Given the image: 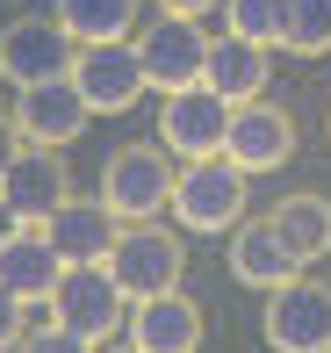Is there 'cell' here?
Returning <instances> with one entry per match:
<instances>
[{"instance_id": "obj_22", "label": "cell", "mask_w": 331, "mask_h": 353, "mask_svg": "<svg viewBox=\"0 0 331 353\" xmlns=\"http://www.w3.org/2000/svg\"><path fill=\"white\" fill-rule=\"evenodd\" d=\"M14 353H101V346L80 339V332H65V325H43V332H22Z\"/></svg>"}, {"instance_id": "obj_17", "label": "cell", "mask_w": 331, "mask_h": 353, "mask_svg": "<svg viewBox=\"0 0 331 353\" xmlns=\"http://www.w3.org/2000/svg\"><path fill=\"white\" fill-rule=\"evenodd\" d=\"M202 79H209L231 108L259 101V87H266V43H245V37H231V29L209 37V65H202Z\"/></svg>"}, {"instance_id": "obj_28", "label": "cell", "mask_w": 331, "mask_h": 353, "mask_svg": "<svg viewBox=\"0 0 331 353\" xmlns=\"http://www.w3.org/2000/svg\"><path fill=\"white\" fill-rule=\"evenodd\" d=\"M324 353H331V346H324Z\"/></svg>"}, {"instance_id": "obj_5", "label": "cell", "mask_w": 331, "mask_h": 353, "mask_svg": "<svg viewBox=\"0 0 331 353\" xmlns=\"http://www.w3.org/2000/svg\"><path fill=\"white\" fill-rule=\"evenodd\" d=\"M266 346L274 353H324L331 346V288L310 274H288L266 288Z\"/></svg>"}, {"instance_id": "obj_26", "label": "cell", "mask_w": 331, "mask_h": 353, "mask_svg": "<svg viewBox=\"0 0 331 353\" xmlns=\"http://www.w3.org/2000/svg\"><path fill=\"white\" fill-rule=\"evenodd\" d=\"M14 231H22V216H14V202H8V195H0V245H8V238H14Z\"/></svg>"}, {"instance_id": "obj_3", "label": "cell", "mask_w": 331, "mask_h": 353, "mask_svg": "<svg viewBox=\"0 0 331 353\" xmlns=\"http://www.w3.org/2000/svg\"><path fill=\"white\" fill-rule=\"evenodd\" d=\"M180 267H187L180 238L159 231V223H130V231H116V245H108V274H116V288L130 303L180 288Z\"/></svg>"}, {"instance_id": "obj_15", "label": "cell", "mask_w": 331, "mask_h": 353, "mask_svg": "<svg viewBox=\"0 0 331 353\" xmlns=\"http://www.w3.org/2000/svg\"><path fill=\"white\" fill-rule=\"evenodd\" d=\"M58 252H51V238L36 231V223H22V231L0 245V288L8 296H22V303H51V288H58Z\"/></svg>"}, {"instance_id": "obj_7", "label": "cell", "mask_w": 331, "mask_h": 353, "mask_svg": "<svg viewBox=\"0 0 331 353\" xmlns=\"http://www.w3.org/2000/svg\"><path fill=\"white\" fill-rule=\"evenodd\" d=\"M72 51H80V43L65 37L58 14H14V22L0 29V79H14V87L58 79V72H72Z\"/></svg>"}, {"instance_id": "obj_13", "label": "cell", "mask_w": 331, "mask_h": 353, "mask_svg": "<svg viewBox=\"0 0 331 353\" xmlns=\"http://www.w3.org/2000/svg\"><path fill=\"white\" fill-rule=\"evenodd\" d=\"M36 231L51 238V252L72 267V260H108V245H116L122 223H116V210H108V202H72V195H65L51 216L36 223Z\"/></svg>"}, {"instance_id": "obj_14", "label": "cell", "mask_w": 331, "mask_h": 353, "mask_svg": "<svg viewBox=\"0 0 331 353\" xmlns=\"http://www.w3.org/2000/svg\"><path fill=\"white\" fill-rule=\"evenodd\" d=\"M130 346H137V353H195V346H202V310L180 296V288L145 296V303L130 310Z\"/></svg>"}, {"instance_id": "obj_6", "label": "cell", "mask_w": 331, "mask_h": 353, "mask_svg": "<svg viewBox=\"0 0 331 353\" xmlns=\"http://www.w3.org/2000/svg\"><path fill=\"white\" fill-rule=\"evenodd\" d=\"M224 123H231V101L195 79V87H173L166 108H159V144L173 159H216L224 152Z\"/></svg>"}, {"instance_id": "obj_2", "label": "cell", "mask_w": 331, "mask_h": 353, "mask_svg": "<svg viewBox=\"0 0 331 353\" xmlns=\"http://www.w3.org/2000/svg\"><path fill=\"white\" fill-rule=\"evenodd\" d=\"M245 181L252 173H238L224 152L216 159H187L180 173H173V202L166 210L187 223V231H238L245 223Z\"/></svg>"}, {"instance_id": "obj_19", "label": "cell", "mask_w": 331, "mask_h": 353, "mask_svg": "<svg viewBox=\"0 0 331 353\" xmlns=\"http://www.w3.org/2000/svg\"><path fill=\"white\" fill-rule=\"evenodd\" d=\"M58 22L72 43H116L137 29V0H58Z\"/></svg>"}, {"instance_id": "obj_11", "label": "cell", "mask_w": 331, "mask_h": 353, "mask_svg": "<svg viewBox=\"0 0 331 353\" xmlns=\"http://www.w3.org/2000/svg\"><path fill=\"white\" fill-rule=\"evenodd\" d=\"M87 94L72 87V72L58 79H36V87H22V101H14V130H22L29 144H72L87 130Z\"/></svg>"}, {"instance_id": "obj_8", "label": "cell", "mask_w": 331, "mask_h": 353, "mask_svg": "<svg viewBox=\"0 0 331 353\" xmlns=\"http://www.w3.org/2000/svg\"><path fill=\"white\" fill-rule=\"evenodd\" d=\"M137 65H145V87H195L202 65H209V37H202L195 14H159V22L137 37Z\"/></svg>"}, {"instance_id": "obj_25", "label": "cell", "mask_w": 331, "mask_h": 353, "mask_svg": "<svg viewBox=\"0 0 331 353\" xmlns=\"http://www.w3.org/2000/svg\"><path fill=\"white\" fill-rule=\"evenodd\" d=\"M216 0H159V14H209Z\"/></svg>"}, {"instance_id": "obj_27", "label": "cell", "mask_w": 331, "mask_h": 353, "mask_svg": "<svg viewBox=\"0 0 331 353\" xmlns=\"http://www.w3.org/2000/svg\"><path fill=\"white\" fill-rule=\"evenodd\" d=\"M108 353H137V346H108Z\"/></svg>"}, {"instance_id": "obj_24", "label": "cell", "mask_w": 331, "mask_h": 353, "mask_svg": "<svg viewBox=\"0 0 331 353\" xmlns=\"http://www.w3.org/2000/svg\"><path fill=\"white\" fill-rule=\"evenodd\" d=\"M22 144H29V137H22V130H14V116H0V173H8V166H14V152H22Z\"/></svg>"}, {"instance_id": "obj_10", "label": "cell", "mask_w": 331, "mask_h": 353, "mask_svg": "<svg viewBox=\"0 0 331 353\" xmlns=\"http://www.w3.org/2000/svg\"><path fill=\"white\" fill-rule=\"evenodd\" d=\"M224 159L238 173H274V166H288L295 159V123H288V108H274V101H238L231 108V123H224Z\"/></svg>"}, {"instance_id": "obj_18", "label": "cell", "mask_w": 331, "mask_h": 353, "mask_svg": "<svg viewBox=\"0 0 331 353\" xmlns=\"http://www.w3.org/2000/svg\"><path fill=\"white\" fill-rule=\"evenodd\" d=\"M266 223L281 231V245H288L303 267L331 252V202H324V195H288V202H281V210L266 216Z\"/></svg>"}, {"instance_id": "obj_1", "label": "cell", "mask_w": 331, "mask_h": 353, "mask_svg": "<svg viewBox=\"0 0 331 353\" xmlns=\"http://www.w3.org/2000/svg\"><path fill=\"white\" fill-rule=\"evenodd\" d=\"M122 303H130V296L116 288L108 260H72V267H58L51 325H65V332H80V339L108 346V339H116V325H130V310H122Z\"/></svg>"}, {"instance_id": "obj_9", "label": "cell", "mask_w": 331, "mask_h": 353, "mask_svg": "<svg viewBox=\"0 0 331 353\" xmlns=\"http://www.w3.org/2000/svg\"><path fill=\"white\" fill-rule=\"evenodd\" d=\"M72 87L87 94L94 116H122V108L145 94L137 43H130V37H116V43H80V51H72Z\"/></svg>"}, {"instance_id": "obj_4", "label": "cell", "mask_w": 331, "mask_h": 353, "mask_svg": "<svg viewBox=\"0 0 331 353\" xmlns=\"http://www.w3.org/2000/svg\"><path fill=\"white\" fill-rule=\"evenodd\" d=\"M101 202L116 210V223H151L173 202V166L159 144H130L101 166Z\"/></svg>"}, {"instance_id": "obj_16", "label": "cell", "mask_w": 331, "mask_h": 353, "mask_svg": "<svg viewBox=\"0 0 331 353\" xmlns=\"http://www.w3.org/2000/svg\"><path fill=\"white\" fill-rule=\"evenodd\" d=\"M231 274L245 288H281L288 274H303V260L281 245L274 223H238V231H231Z\"/></svg>"}, {"instance_id": "obj_12", "label": "cell", "mask_w": 331, "mask_h": 353, "mask_svg": "<svg viewBox=\"0 0 331 353\" xmlns=\"http://www.w3.org/2000/svg\"><path fill=\"white\" fill-rule=\"evenodd\" d=\"M65 159H58V144H22V152H14V166L0 173V195L14 202V216L22 223H43L58 210V202H65Z\"/></svg>"}, {"instance_id": "obj_21", "label": "cell", "mask_w": 331, "mask_h": 353, "mask_svg": "<svg viewBox=\"0 0 331 353\" xmlns=\"http://www.w3.org/2000/svg\"><path fill=\"white\" fill-rule=\"evenodd\" d=\"M281 14H288V0H224V29L245 43H266V51L281 43Z\"/></svg>"}, {"instance_id": "obj_20", "label": "cell", "mask_w": 331, "mask_h": 353, "mask_svg": "<svg viewBox=\"0 0 331 353\" xmlns=\"http://www.w3.org/2000/svg\"><path fill=\"white\" fill-rule=\"evenodd\" d=\"M281 51H295V58H324L331 51V0H288V14H281Z\"/></svg>"}, {"instance_id": "obj_23", "label": "cell", "mask_w": 331, "mask_h": 353, "mask_svg": "<svg viewBox=\"0 0 331 353\" xmlns=\"http://www.w3.org/2000/svg\"><path fill=\"white\" fill-rule=\"evenodd\" d=\"M22 310H29V303L0 288V346H14V339H22Z\"/></svg>"}]
</instances>
